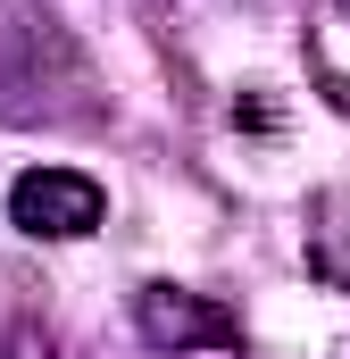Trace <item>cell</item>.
<instances>
[{"mask_svg": "<svg viewBox=\"0 0 350 359\" xmlns=\"http://www.w3.org/2000/svg\"><path fill=\"white\" fill-rule=\"evenodd\" d=\"M134 326H142V343L159 359H217L242 343L234 309L217 292H192V284H142L134 292Z\"/></svg>", "mask_w": 350, "mask_h": 359, "instance_id": "cell-1", "label": "cell"}, {"mask_svg": "<svg viewBox=\"0 0 350 359\" xmlns=\"http://www.w3.org/2000/svg\"><path fill=\"white\" fill-rule=\"evenodd\" d=\"M100 217H108V192L84 168H25L8 184V226L34 243H84Z\"/></svg>", "mask_w": 350, "mask_h": 359, "instance_id": "cell-2", "label": "cell"}, {"mask_svg": "<svg viewBox=\"0 0 350 359\" xmlns=\"http://www.w3.org/2000/svg\"><path fill=\"white\" fill-rule=\"evenodd\" d=\"M0 359H59V343H50V334H42L34 318H17V326L0 334Z\"/></svg>", "mask_w": 350, "mask_h": 359, "instance_id": "cell-3", "label": "cell"}]
</instances>
